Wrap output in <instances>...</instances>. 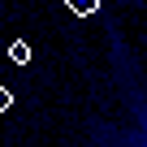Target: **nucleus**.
Here are the masks:
<instances>
[{
	"mask_svg": "<svg viewBox=\"0 0 147 147\" xmlns=\"http://www.w3.org/2000/svg\"><path fill=\"white\" fill-rule=\"evenodd\" d=\"M9 61H13V65H30V43H26V39H13V43H9Z\"/></svg>",
	"mask_w": 147,
	"mask_h": 147,
	"instance_id": "nucleus-1",
	"label": "nucleus"
},
{
	"mask_svg": "<svg viewBox=\"0 0 147 147\" xmlns=\"http://www.w3.org/2000/svg\"><path fill=\"white\" fill-rule=\"evenodd\" d=\"M69 13H78V18H91V13H100V0H69Z\"/></svg>",
	"mask_w": 147,
	"mask_h": 147,
	"instance_id": "nucleus-2",
	"label": "nucleus"
},
{
	"mask_svg": "<svg viewBox=\"0 0 147 147\" xmlns=\"http://www.w3.org/2000/svg\"><path fill=\"white\" fill-rule=\"evenodd\" d=\"M9 104H13V95H9L5 87H0V113H9Z\"/></svg>",
	"mask_w": 147,
	"mask_h": 147,
	"instance_id": "nucleus-3",
	"label": "nucleus"
}]
</instances>
